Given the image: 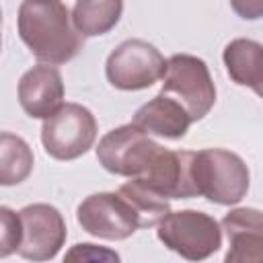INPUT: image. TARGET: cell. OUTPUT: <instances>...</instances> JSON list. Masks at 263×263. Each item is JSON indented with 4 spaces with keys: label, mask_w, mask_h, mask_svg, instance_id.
<instances>
[{
    "label": "cell",
    "mask_w": 263,
    "mask_h": 263,
    "mask_svg": "<svg viewBox=\"0 0 263 263\" xmlns=\"http://www.w3.org/2000/svg\"><path fill=\"white\" fill-rule=\"evenodd\" d=\"M191 179L197 195L220 205L238 203L251 185L245 160L224 148H205L191 156Z\"/></svg>",
    "instance_id": "cell-2"
},
{
    "label": "cell",
    "mask_w": 263,
    "mask_h": 263,
    "mask_svg": "<svg viewBox=\"0 0 263 263\" xmlns=\"http://www.w3.org/2000/svg\"><path fill=\"white\" fill-rule=\"evenodd\" d=\"M117 193L123 195V199L136 212L138 222H140V228H152V226H156L171 212L168 199L160 197L158 193H154L152 189H148L138 179H132L129 183H123L117 189Z\"/></svg>",
    "instance_id": "cell-17"
},
{
    "label": "cell",
    "mask_w": 263,
    "mask_h": 263,
    "mask_svg": "<svg viewBox=\"0 0 263 263\" xmlns=\"http://www.w3.org/2000/svg\"><path fill=\"white\" fill-rule=\"evenodd\" d=\"M18 103L29 117L45 119L64 105V80L55 66L39 64L18 80Z\"/></svg>",
    "instance_id": "cell-11"
},
{
    "label": "cell",
    "mask_w": 263,
    "mask_h": 263,
    "mask_svg": "<svg viewBox=\"0 0 263 263\" xmlns=\"http://www.w3.org/2000/svg\"><path fill=\"white\" fill-rule=\"evenodd\" d=\"M132 123L144 129L148 136H158L164 140H181L185 138L193 121L177 101L158 92L154 99L144 103L134 113Z\"/></svg>",
    "instance_id": "cell-13"
},
{
    "label": "cell",
    "mask_w": 263,
    "mask_h": 263,
    "mask_svg": "<svg viewBox=\"0 0 263 263\" xmlns=\"http://www.w3.org/2000/svg\"><path fill=\"white\" fill-rule=\"evenodd\" d=\"M35 164L31 146L16 134L0 132V185L12 187L23 183Z\"/></svg>",
    "instance_id": "cell-16"
},
{
    "label": "cell",
    "mask_w": 263,
    "mask_h": 263,
    "mask_svg": "<svg viewBox=\"0 0 263 263\" xmlns=\"http://www.w3.org/2000/svg\"><path fill=\"white\" fill-rule=\"evenodd\" d=\"M97 119L78 103H64L43 119L41 144L55 160H74L86 154L97 140Z\"/></svg>",
    "instance_id": "cell-5"
},
{
    "label": "cell",
    "mask_w": 263,
    "mask_h": 263,
    "mask_svg": "<svg viewBox=\"0 0 263 263\" xmlns=\"http://www.w3.org/2000/svg\"><path fill=\"white\" fill-rule=\"evenodd\" d=\"M66 261H119V255L105 247L82 242V245H74L66 253Z\"/></svg>",
    "instance_id": "cell-19"
},
{
    "label": "cell",
    "mask_w": 263,
    "mask_h": 263,
    "mask_svg": "<svg viewBox=\"0 0 263 263\" xmlns=\"http://www.w3.org/2000/svg\"><path fill=\"white\" fill-rule=\"evenodd\" d=\"M160 95L177 101L191 121L203 119L216 103V86L205 62L197 55L175 53L166 60Z\"/></svg>",
    "instance_id": "cell-4"
},
{
    "label": "cell",
    "mask_w": 263,
    "mask_h": 263,
    "mask_svg": "<svg viewBox=\"0 0 263 263\" xmlns=\"http://www.w3.org/2000/svg\"><path fill=\"white\" fill-rule=\"evenodd\" d=\"M166 60L144 39L119 43L107 58L105 74L111 86L119 90H144L164 76Z\"/></svg>",
    "instance_id": "cell-7"
},
{
    "label": "cell",
    "mask_w": 263,
    "mask_h": 263,
    "mask_svg": "<svg viewBox=\"0 0 263 263\" xmlns=\"http://www.w3.org/2000/svg\"><path fill=\"white\" fill-rule=\"evenodd\" d=\"M23 236L16 253L29 261L53 259L66 242L68 228L58 208L49 203H31L18 212Z\"/></svg>",
    "instance_id": "cell-9"
},
{
    "label": "cell",
    "mask_w": 263,
    "mask_h": 263,
    "mask_svg": "<svg viewBox=\"0 0 263 263\" xmlns=\"http://www.w3.org/2000/svg\"><path fill=\"white\" fill-rule=\"evenodd\" d=\"M18 35L29 51L49 66L74 60L84 45V37L74 29L70 10L62 0H23Z\"/></svg>",
    "instance_id": "cell-1"
},
{
    "label": "cell",
    "mask_w": 263,
    "mask_h": 263,
    "mask_svg": "<svg viewBox=\"0 0 263 263\" xmlns=\"http://www.w3.org/2000/svg\"><path fill=\"white\" fill-rule=\"evenodd\" d=\"M156 226L158 240L187 261H203L222 247L220 222L205 212H168Z\"/></svg>",
    "instance_id": "cell-3"
},
{
    "label": "cell",
    "mask_w": 263,
    "mask_h": 263,
    "mask_svg": "<svg viewBox=\"0 0 263 263\" xmlns=\"http://www.w3.org/2000/svg\"><path fill=\"white\" fill-rule=\"evenodd\" d=\"M230 6L245 21H257L263 16V0H230Z\"/></svg>",
    "instance_id": "cell-20"
},
{
    "label": "cell",
    "mask_w": 263,
    "mask_h": 263,
    "mask_svg": "<svg viewBox=\"0 0 263 263\" xmlns=\"http://www.w3.org/2000/svg\"><path fill=\"white\" fill-rule=\"evenodd\" d=\"M76 220L84 232L105 240H123L140 228L132 205L123 199V195L113 191L84 197L76 208Z\"/></svg>",
    "instance_id": "cell-8"
},
{
    "label": "cell",
    "mask_w": 263,
    "mask_h": 263,
    "mask_svg": "<svg viewBox=\"0 0 263 263\" xmlns=\"http://www.w3.org/2000/svg\"><path fill=\"white\" fill-rule=\"evenodd\" d=\"M191 156L189 150H166L156 156V160L146 168L144 175L132 177L144 183L148 189L164 199H189L197 197L191 179Z\"/></svg>",
    "instance_id": "cell-10"
},
{
    "label": "cell",
    "mask_w": 263,
    "mask_h": 263,
    "mask_svg": "<svg viewBox=\"0 0 263 263\" xmlns=\"http://www.w3.org/2000/svg\"><path fill=\"white\" fill-rule=\"evenodd\" d=\"M224 66L228 76L240 84L253 88L255 95H261L263 82V47L259 41L253 39H232L224 47Z\"/></svg>",
    "instance_id": "cell-14"
},
{
    "label": "cell",
    "mask_w": 263,
    "mask_h": 263,
    "mask_svg": "<svg viewBox=\"0 0 263 263\" xmlns=\"http://www.w3.org/2000/svg\"><path fill=\"white\" fill-rule=\"evenodd\" d=\"M23 236L21 218L12 208L0 205V259L16 253Z\"/></svg>",
    "instance_id": "cell-18"
},
{
    "label": "cell",
    "mask_w": 263,
    "mask_h": 263,
    "mask_svg": "<svg viewBox=\"0 0 263 263\" xmlns=\"http://www.w3.org/2000/svg\"><path fill=\"white\" fill-rule=\"evenodd\" d=\"M164 146L154 142L144 129L134 123L119 125L107 132L97 146L99 164L121 177H140L156 160Z\"/></svg>",
    "instance_id": "cell-6"
},
{
    "label": "cell",
    "mask_w": 263,
    "mask_h": 263,
    "mask_svg": "<svg viewBox=\"0 0 263 263\" xmlns=\"http://www.w3.org/2000/svg\"><path fill=\"white\" fill-rule=\"evenodd\" d=\"M0 49H2V10H0Z\"/></svg>",
    "instance_id": "cell-21"
},
{
    "label": "cell",
    "mask_w": 263,
    "mask_h": 263,
    "mask_svg": "<svg viewBox=\"0 0 263 263\" xmlns=\"http://www.w3.org/2000/svg\"><path fill=\"white\" fill-rule=\"evenodd\" d=\"M121 12L123 0H76L70 16L82 37H99L119 23Z\"/></svg>",
    "instance_id": "cell-15"
},
{
    "label": "cell",
    "mask_w": 263,
    "mask_h": 263,
    "mask_svg": "<svg viewBox=\"0 0 263 263\" xmlns=\"http://www.w3.org/2000/svg\"><path fill=\"white\" fill-rule=\"evenodd\" d=\"M220 228L228 236L226 263H257L263 247V216L257 208H236L222 218Z\"/></svg>",
    "instance_id": "cell-12"
}]
</instances>
